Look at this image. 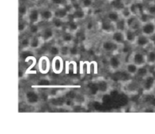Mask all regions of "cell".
Wrapping results in <instances>:
<instances>
[{"label": "cell", "instance_id": "obj_2", "mask_svg": "<svg viewBox=\"0 0 155 134\" xmlns=\"http://www.w3.org/2000/svg\"><path fill=\"white\" fill-rule=\"evenodd\" d=\"M140 31L141 33L149 37H153L155 36V20L151 19L146 22L142 23Z\"/></svg>", "mask_w": 155, "mask_h": 134}, {"label": "cell", "instance_id": "obj_1", "mask_svg": "<svg viewBox=\"0 0 155 134\" xmlns=\"http://www.w3.org/2000/svg\"><path fill=\"white\" fill-rule=\"evenodd\" d=\"M142 89L144 92L148 93L155 88V76L153 74H148L147 77L142 80Z\"/></svg>", "mask_w": 155, "mask_h": 134}, {"label": "cell", "instance_id": "obj_30", "mask_svg": "<svg viewBox=\"0 0 155 134\" xmlns=\"http://www.w3.org/2000/svg\"><path fill=\"white\" fill-rule=\"evenodd\" d=\"M29 22L27 21L26 18H21L19 21V24H18V30H19L20 33H22L25 32L26 30H28L29 27Z\"/></svg>", "mask_w": 155, "mask_h": 134}, {"label": "cell", "instance_id": "obj_22", "mask_svg": "<svg viewBox=\"0 0 155 134\" xmlns=\"http://www.w3.org/2000/svg\"><path fill=\"white\" fill-rule=\"evenodd\" d=\"M120 15L122 18H125L126 20H127L128 18H130V17H132L133 15V12L131 10V8H130V5H125L119 11Z\"/></svg>", "mask_w": 155, "mask_h": 134}, {"label": "cell", "instance_id": "obj_26", "mask_svg": "<svg viewBox=\"0 0 155 134\" xmlns=\"http://www.w3.org/2000/svg\"><path fill=\"white\" fill-rule=\"evenodd\" d=\"M29 10H30V7L27 6V4L25 3H20L19 8H18V13H19V16L21 18H26L28 14Z\"/></svg>", "mask_w": 155, "mask_h": 134}, {"label": "cell", "instance_id": "obj_27", "mask_svg": "<svg viewBox=\"0 0 155 134\" xmlns=\"http://www.w3.org/2000/svg\"><path fill=\"white\" fill-rule=\"evenodd\" d=\"M114 28L115 30H121V31H125L128 27H127V20L125 18H122L121 17L120 19L116 22L114 24Z\"/></svg>", "mask_w": 155, "mask_h": 134}, {"label": "cell", "instance_id": "obj_36", "mask_svg": "<svg viewBox=\"0 0 155 134\" xmlns=\"http://www.w3.org/2000/svg\"><path fill=\"white\" fill-rule=\"evenodd\" d=\"M61 56H62V57L70 56V45L64 44L61 46Z\"/></svg>", "mask_w": 155, "mask_h": 134}, {"label": "cell", "instance_id": "obj_21", "mask_svg": "<svg viewBox=\"0 0 155 134\" xmlns=\"http://www.w3.org/2000/svg\"><path fill=\"white\" fill-rule=\"evenodd\" d=\"M146 62L148 66L155 65V49H149L146 52Z\"/></svg>", "mask_w": 155, "mask_h": 134}, {"label": "cell", "instance_id": "obj_34", "mask_svg": "<svg viewBox=\"0 0 155 134\" xmlns=\"http://www.w3.org/2000/svg\"><path fill=\"white\" fill-rule=\"evenodd\" d=\"M79 5L86 10L91 8L93 5L94 0H79Z\"/></svg>", "mask_w": 155, "mask_h": 134}, {"label": "cell", "instance_id": "obj_19", "mask_svg": "<svg viewBox=\"0 0 155 134\" xmlns=\"http://www.w3.org/2000/svg\"><path fill=\"white\" fill-rule=\"evenodd\" d=\"M43 39H42L40 36H32L31 41H30V49H39L42 46L44 43Z\"/></svg>", "mask_w": 155, "mask_h": 134}, {"label": "cell", "instance_id": "obj_25", "mask_svg": "<svg viewBox=\"0 0 155 134\" xmlns=\"http://www.w3.org/2000/svg\"><path fill=\"white\" fill-rule=\"evenodd\" d=\"M151 73L149 72V69L148 68V65H145V66H141L139 67L138 68L137 73H136V76H137L140 79H144L145 77L150 74Z\"/></svg>", "mask_w": 155, "mask_h": 134}, {"label": "cell", "instance_id": "obj_10", "mask_svg": "<svg viewBox=\"0 0 155 134\" xmlns=\"http://www.w3.org/2000/svg\"><path fill=\"white\" fill-rule=\"evenodd\" d=\"M39 36L42 37L45 42H48L51 41L55 36V29L51 27H46L41 29Z\"/></svg>", "mask_w": 155, "mask_h": 134}, {"label": "cell", "instance_id": "obj_20", "mask_svg": "<svg viewBox=\"0 0 155 134\" xmlns=\"http://www.w3.org/2000/svg\"><path fill=\"white\" fill-rule=\"evenodd\" d=\"M75 6V5H74ZM71 15L74 17V20H82L86 17V10L82 8L81 6L79 5L78 7L74 8V10L71 13Z\"/></svg>", "mask_w": 155, "mask_h": 134}, {"label": "cell", "instance_id": "obj_39", "mask_svg": "<svg viewBox=\"0 0 155 134\" xmlns=\"http://www.w3.org/2000/svg\"><path fill=\"white\" fill-rule=\"evenodd\" d=\"M154 69H155V65H154Z\"/></svg>", "mask_w": 155, "mask_h": 134}, {"label": "cell", "instance_id": "obj_32", "mask_svg": "<svg viewBox=\"0 0 155 134\" xmlns=\"http://www.w3.org/2000/svg\"><path fill=\"white\" fill-rule=\"evenodd\" d=\"M97 86H98V89H99L100 92H103V93H105L108 91L109 89V86H108V83L106 80H101L100 81L98 82L97 83Z\"/></svg>", "mask_w": 155, "mask_h": 134}, {"label": "cell", "instance_id": "obj_29", "mask_svg": "<svg viewBox=\"0 0 155 134\" xmlns=\"http://www.w3.org/2000/svg\"><path fill=\"white\" fill-rule=\"evenodd\" d=\"M28 31L32 36H36V35H39L41 28L38 25V24H30L28 27Z\"/></svg>", "mask_w": 155, "mask_h": 134}, {"label": "cell", "instance_id": "obj_4", "mask_svg": "<svg viewBox=\"0 0 155 134\" xmlns=\"http://www.w3.org/2000/svg\"><path fill=\"white\" fill-rule=\"evenodd\" d=\"M51 68V62H50L49 58L46 55L40 57L38 62V69L42 74H46L49 72Z\"/></svg>", "mask_w": 155, "mask_h": 134}, {"label": "cell", "instance_id": "obj_11", "mask_svg": "<svg viewBox=\"0 0 155 134\" xmlns=\"http://www.w3.org/2000/svg\"><path fill=\"white\" fill-rule=\"evenodd\" d=\"M54 18H59V19L64 20V21L68 19V17L71 15V13L65 5L58 6L56 8L54 9Z\"/></svg>", "mask_w": 155, "mask_h": 134}, {"label": "cell", "instance_id": "obj_31", "mask_svg": "<svg viewBox=\"0 0 155 134\" xmlns=\"http://www.w3.org/2000/svg\"><path fill=\"white\" fill-rule=\"evenodd\" d=\"M52 26L55 30H62L64 27V21L59 18H54V19L51 21Z\"/></svg>", "mask_w": 155, "mask_h": 134}, {"label": "cell", "instance_id": "obj_16", "mask_svg": "<svg viewBox=\"0 0 155 134\" xmlns=\"http://www.w3.org/2000/svg\"><path fill=\"white\" fill-rule=\"evenodd\" d=\"M125 33V37L127 42L131 44H135V42L136 40V38H137L138 34L136 33V30H135L133 28H127V30L124 31Z\"/></svg>", "mask_w": 155, "mask_h": 134}, {"label": "cell", "instance_id": "obj_24", "mask_svg": "<svg viewBox=\"0 0 155 134\" xmlns=\"http://www.w3.org/2000/svg\"><path fill=\"white\" fill-rule=\"evenodd\" d=\"M48 53L49 54V55L52 56V57L61 55V45L57 43L52 44L48 49Z\"/></svg>", "mask_w": 155, "mask_h": 134}, {"label": "cell", "instance_id": "obj_3", "mask_svg": "<svg viewBox=\"0 0 155 134\" xmlns=\"http://www.w3.org/2000/svg\"><path fill=\"white\" fill-rule=\"evenodd\" d=\"M29 24H39L42 19L40 15V9L36 7L30 8L27 16L26 18Z\"/></svg>", "mask_w": 155, "mask_h": 134}, {"label": "cell", "instance_id": "obj_14", "mask_svg": "<svg viewBox=\"0 0 155 134\" xmlns=\"http://www.w3.org/2000/svg\"><path fill=\"white\" fill-rule=\"evenodd\" d=\"M111 39L120 46L124 45L127 42L124 31H121V30H114L111 33Z\"/></svg>", "mask_w": 155, "mask_h": 134}, {"label": "cell", "instance_id": "obj_33", "mask_svg": "<svg viewBox=\"0 0 155 134\" xmlns=\"http://www.w3.org/2000/svg\"><path fill=\"white\" fill-rule=\"evenodd\" d=\"M67 30L73 33H76L79 30V25L75 21H71L67 25Z\"/></svg>", "mask_w": 155, "mask_h": 134}, {"label": "cell", "instance_id": "obj_13", "mask_svg": "<svg viewBox=\"0 0 155 134\" xmlns=\"http://www.w3.org/2000/svg\"><path fill=\"white\" fill-rule=\"evenodd\" d=\"M108 64L110 69L114 71H118L122 67V61L120 58L115 54H112L108 59Z\"/></svg>", "mask_w": 155, "mask_h": 134}, {"label": "cell", "instance_id": "obj_23", "mask_svg": "<svg viewBox=\"0 0 155 134\" xmlns=\"http://www.w3.org/2000/svg\"><path fill=\"white\" fill-rule=\"evenodd\" d=\"M138 68H139V66H137L136 64H134L132 62H128V63L126 64L125 65L126 71H127L130 76H136L138 71Z\"/></svg>", "mask_w": 155, "mask_h": 134}, {"label": "cell", "instance_id": "obj_9", "mask_svg": "<svg viewBox=\"0 0 155 134\" xmlns=\"http://www.w3.org/2000/svg\"><path fill=\"white\" fill-rule=\"evenodd\" d=\"M140 88H142V85L136 80H130L127 82L124 86V89L127 92V93L131 95H135L137 93Z\"/></svg>", "mask_w": 155, "mask_h": 134}, {"label": "cell", "instance_id": "obj_28", "mask_svg": "<svg viewBox=\"0 0 155 134\" xmlns=\"http://www.w3.org/2000/svg\"><path fill=\"white\" fill-rule=\"evenodd\" d=\"M30 41L31 37L24 36L20 39V48L21 50H26L30 49Z\"/></svg>", "mask_w": 155, "mask_h": 134}, {"label": "cell", "instance_id": "obj_7", "mask_svg": "<svg viewBox=\"0 0 155 134\" xmlns=\"http://www.w3.org/2000/svg\"><path fill=\"white\" fill-rule=\"evenodd\" d=\"M120 46L118 45L117 43L113 41L112 39H107V40L103 41L102 44H101V48L104 50L105 52L107 53H116L119 49V47Z\"/></svg>", "mask_w": 155, "mask_h": 134}, {"label": "cell", "instance_id": "obj_37", "mask_svg": "<svg viewBox=\"0 0 155 134\" xmlns=\"http://www.w3.org/2000/svg\"><path fill=\"white\" fill-rule=\"evenodd\" d=\"M145 11L147 14L151 17H155V3L148 4L146 8H145Z\"/></svg>", "mask_w": 155, "mask_h": 134}, {"label": "cell", "instance_id": "obj_35", "mask_svg": "<svg viewBox=\"0 0 155 134\" xmlns=\"http://www.w3.org/2000/svg\"><path fill=\"white\" fill-rule=\"evenodd\" d=\"M80 52V48L78 45L75 43H72L70 45V56H77Z\"/></svg>", "mask_w": 155, "mask_h": 134}, {"label": "cell", "instance_id": "obj_15", "mask_svg": "<svg viewBox=\"0 0 155 134\" xmlns=\"http://www.w3.org/2000/svg\"><path fill=\"white\" fill-rule=\"evenodd\" d=\"M40 15L42 21L45 22H51L54 18V10L48 8H43L40 9Z\"/></svg>", "mask_w": 155, "mask_h": 134}, {"label": "cell", "instance_id": "obj_12", "mask_svg": "<svg viewBox=\"0 0 155 134\" xmlns=\"http://www.w3.org/2000/svg\"><path fill=\"white\" fill-rule=\"evenodd\" d=\"M151 43V37L140 33L138 34L136 40L135 42V45L139 47V48H146Z\"/></svg>", "mask_w": 155, "mask_h": 134}, {"label": "cell", "instance_id": "obj_18", "mask_svg": "<svg viewBox=\"0 0 155 134\" xmlns=\"http://www.w3.org/2000/svg\"><path fill=\"white\" fill-rule=\"evenodd\" d=\"M75 33H73L71 32H70L69 30H66L64 32H63V33L61 36L60 39L61 40V42L64 44H68V45H71L74 42V39H75Z\"/></svg>", "mask_w": 155, "mask_h": 134}, {"label": "cell", "instance_id": "obj_8", "mask_svg": "<svg viewBox=\"0 0 155 134\" xmlns=\"http://www.w3.org/2000/svg\"><path fill=\"white\" fill-rule=\"evenodd\" d=\"M51 70L56 74H61L64 70V61L62 56L58 55L53 57L51 61Z\"/></svg>", "mask_w": 155, "mask_h": 134}, {"label": "cell", "instance_id": "obj_17", "mask_svg": "<svg viewBox=\"0 0 155 134\" xmlns=\"http://www.w3.org/2000/svg\"><path fill=\"white\" fill-rule=\"evenodd\" d=\"M120 13L117 9H112V10L109 11V12H107V15H106V19L114 24L117 22L120 19Z\"/></svg>", "mask_w": 155, "mask_h": 134}, {"label": "cell", "instance_id": "obj_38", "mask_svg": "<svg viewBox=\"0 0 155 134\" xmlns=\"http://www.w3.org/2000/svg\"><path fill=\"white\" fill-rule=\"evenodd\" d=\"M145 2H146L147 4H152V3H155V0H143Z\"/></svg>", "mask_w": 155, "mask_h": 134}, {"label": "cell", "instance_id": "obj_6", "mask_svg": "<svg viewBox=\"0 0 155 134\" xmlns=\"http://www.w3.org/2000/svg\"><path fill=\"white\" fill-rule=\"evenodd\" d=\"M24 99L27 104L33 106L39 104L40 101L39 94L34 90H27L24 94Z\"/></svg>", "mask_w": 155, "mask_h": 134}, {"label": "cell", "instance_id": "obj_5", "mask_svg": "<svg viewBox=\"0 0 155 134\" xmlns=\"http://www.w3.org/2000/svg\"><path fill=\"white\" fill-rule=\"evenodd\" d=\"M130 62H133L139 67L147 65L146 55L139 51L133 52L130 56Z\"/></svg>", "mask_w": 155, "mask_h": 134}]
</instances>
